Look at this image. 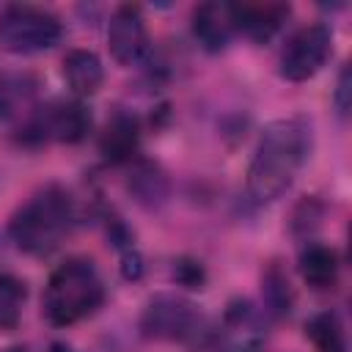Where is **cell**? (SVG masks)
<instances>
[{"label":"cell","mask_w":352,"mask_h":352,"mask_svg":"<svg viewBox=\"0 0 352 352\" xmlns=\"http://www.w3.org/2000/svg\"><path fill=\"white\" fill-rule=\"evenodd\" d=\"M314 148V126L305 116H286L270 121L256 143L248 165V198L256 206L278 201L297 179Z\"/></svg>","instance_id":"6da1fadb"},{"label":"cell","mask_w":352,"mask_h":352,"mask_svg":"<svg viewBox=\"0 0 352 352\" xmlns=\"http://www.w3.org/2000/svg\"><path fill=\"white\" fill-rule=\"evenodd\" d=\"M77 226V204L60 184L36 190L8 220L11 242L36 258L55 253Z\"/></svg>","instance_id":"7a4b0ae2"},{"label":"cell","mask_w":352,"mask_h":352,"mask_svg":"<svg viewBox=\"0 0 352 352\" xmlns=\"http://www.w3.org/2000/svg\"><path fill=\"white\" fill-rule=\"evenodd\" d=\"M104 302V283L91 258H66L44 286L41 314L52 327H72L94 316Z\"/></svg>","instance_id":"3957f363"},{"label":"cell","mask_w":352,"mask_h":352,"mask_svg":"<svg viewBox=\"0 0 352 352\" xmlns=\"http://www.w3.org/2000/svg\"><path fill=\"white\" fill-rule=\"evenodd\" d=\"M140 333L154 341L201 344L209 336L206 316L182 294H154L140 314Z\"/></svg>","instance_id":"277c9868"},{"label":"cell","mask_w":352,"mask_h":352,"mask_svg":"<svg viewBox=\"0 0 352 352\" xmlns=\"http://www.w3.org/2000/svg\"><path fill=\"white\" fill-rule=\"evenodd\" d=\"M63 38L60 19L30 3H11L0 11V47L14 55L47 52Z\"/></svg>","instance_id":"5b68a950"},{"label":"cell","mask_w":352,"mask_h":352,"mask_svg":"<svg viewBox=\"0 0 352 352\" xmlns=\"http://www.w3.org/2000/svg\"><path fill=\"white\" fill-rule=\"evenodd\" d=\"M91 132V113L82 102H50L30 110L19 126V143L44 146V143H80Z\"/></svg>","instance_id":"8992f818"},{"label":"cell","mask_w":352,"mask_h":352,"mask_svg":"<svg viewBox=\"0 0 352 352\" xmlns=\"http://www.w3.org/2000/svg\"><path fill=\"white\" fill-rule=\"evenodd\" d=\"M333 52V30L324 22H314L289 36L278 58V74L286 82H305L322 72Z\"/></svg>","instance_id":"52a82bcc"},{"label":"cell","mask_w":352,"mask_h":352,"mask_svg":"<svg viewBox=\"0 0 352 352\" xmlns=\"http://www.w3.org/2000/svg\"><path fill=\"white\" fill-rule=\"evenodd\" d=\"M107 47L116 63L132 66L138 63L146 50H148V33H146V19L140 6L124 3L110 14L107 22Z\"/></svg>","instance_id":"ba28073f"},{"label":"cell","mask_w":352,"mask_h":352,"mask_svg":"<svg viewBox=\"0 0 352 352\" xmlns=\"http://www.w3.org/2000/svg\"><path fill=\"white\" fill-rule=\"evenodd\" d=\"M217 352H264V330L256 308L248 300L228 302Z\"/></svg>","instance_id":"9c48e42d"},{"label":"cell","mask_w":352,"mask_h":352,"mask_svg":"<svg viewBox=\"0 0 352 352\" xmlns=\"http://www.w3.org/2000/svg\"><path fill=\"white\" fill-rule=\"evenodd\" d=\"M195 41L206 52H223L231 38L236 36L234 30V16H231V3H201L192 8L190 19Z\"/></svg>","instance_id":"30bf717a"},{"label":"cell","mask_w":352,"mask_h":352,"mask_svg":"<svg viewBox=\"0 0 352 352\" xmlns=\"http://www.w3.org/2000/svg\"><path fill=\"white\" fill-rule=\"evenodd\" d=\"M138 148H140V121L129 110H116L99 135L102 157L113 165H124L138 160Z\"/></svg>","instance_id":"8fae6325"},{"label":"cell","mask_w":352,"mask_h":352,"mask_svg":"<svg viewBox=\"0 0 352 352\" xmlns=\"http://www.w3.org/2000/svg\"><path fill=\"white\" fill-rule=\"evenodd\" d=\"M234 30L253 38V41H270L286 22L289 6L280 3H231Z\"/></svg>","instance_id":"7c38bea8"},{"label":"cell","mask_w":352,"mask_h":352,"mask_svg":"<svg viewBox=\"0 0 352 352\" xmlns=\"http://www.w3.org/2000/svg\"><path fill=\"white\" fill-rule=\"evenodd\" d=\"M297 267H300L302 280L316 292L336 289L338 283V272H341L338 253L324 242H305L297 256Z\"/></svg>","instance_id":"4fadbf2b"},{"label":"cell","mask_w":352,"mask_h":352,"mask_svg":"<svg viewBox=\"0 0 352 352\" xmlns=\"http://www.w3.org/2000/svg\"><path fill=\"white\" fill-rule=\"evenodd\" d=\"M63 80L77 99L94 96L104 82L102 58L94 50H69L63 55Z\"/></svg>","instance_id":"5bb4252c"},{"label":"cell","mask_w":352,"mask_h":352,"mask_svg":"<svg viewBox=\"0 0 352 352\" xmlns=\"http://www.w3.org/2000/svg\"><path fill=\"white\" fill-rule=\"evenodd\" d=\"M126 190L140 206L160 209L170 195V182H168V173L157 162L135 160V165L129 170V179H126Z\"/></svg>","instance_id":"9a60e30c"},{"label":"cell","mask_w":352,"mask_h":352,"mask_svg":"<svg viewBox=\"0 0 352 352\" xmlns=\"http://www.w3.org/2000/svg\"><path fill=\"white\" fill-rule=\"evenodd\" d=\"M36 88H38V80L33 74H25V72L0 74V121H11L22 110H28L36 96Z\"/></svg>","instance_id":"2e32d148"},{"label":"cell","mask_w":352,"mask_h":352,"mask_svg":"<svg viewBox=\"0 0 352 352\" xmlns=\"http://www.w3.org/2000/svg\"><path fill=\"white\" fill-rule=\"evenodd\" d=\"M261 300H264V311L275 319H283L292 314L294 292H292L289 275L278 261L267 264V270L261 272Z\"/></svg>","instance_id":"e0dca14e"},{"label":"cell","mask_w":352,"mask_h":352,"mask_svg":"<svg viewBox=\"0 0 352 352\" xmlns=\"http://www.w3.org/2000/svg\"><path fill=\"white\" fill-rule=\"evenodd\" d=\"M305 336L316 352H346V333L336 311H319L305 322Z\"/></svg>","instance_id":"ac0fdd59"},{"label":"cell","mask_w":352,"mask_h":352,"mask_svg":"<svg viewBox=\"0 0 352 352\" xmlns=\"http://www.w3.org/2000/svg\"><path fill=\"white\" fill-rule=\"evenodd\" d=\"M25 302L28 283L11 272H0V333H8L22 322Z\"/></svg>","instance_id":"d6986e66"},{"label":"cell","mask_w":352,"mask_h":352,"mask_svg":"<svg viewBox=\"0 0 352 352\" xmlns=\"http://www.w3.org/2000/svg\"><path fill=\"white\" fill-rule=\"evenodd\" d=\"M170 278L184 286V289H204L206 283V270L201 261L195 258H176L173 261V270H170Z\"/></svg>","instance_id":"ffe728a7"},{"label":"cell","mask_w":352,"mask_h":352,"mask_svg":"<svg viewBox=\"0 0 352 352\" xmlns=\"http://www.w3.org/2000/svg\"><path fill=\"white\" fill-rule=\"evenodd\" d=\"M121 275L126 280H140L143 278V258H140L138 248L121 250Z\"/></svg>","instance_id":"44dd1931"},{"label":"cell","mask_w":352,"mask_h":352,"mask_svg":"<svg viewBox=\"0 0 352 352\" xmlns=\"http://www.w3.org/2000/svg\"><path fill=\"white\" fill-rule=\"evenodd\" d=\"M352 82H349V69L344 66L341 69V74H338V85H336V94H333V102H336V107H338V113L341 116H346L349 113V102H352Z\"/></svg>","instance_id":"7402d4cb"},{"label":"cell","mask_w":352,"mask_h":352,"mask_svg":"<svg viewBox=\"0 0 352 352\" xmlns=\"http://www.w3.org/2000/svg\"><path fill=\"white\" fill-rule=\"evenodd\" d=\"M47 352H74V349H72V346H66V344H52Z\"/></svg>","instance_id":"603a6c76"},{"label":"cell","mask_w":352,"mask_h":352,"mask_svg":"<svg viewBox=\"0 0 352 352\" xmlns=\"http://www.w3.org/2000/svg\"><path fill=\"white\" fill-rule=\"evenodd\" d=\"M0 352H28V346H22V344H14V346H6V349H0Z\"/></svg>","instance_id":"cb8c5ba5"}]
</instances>
